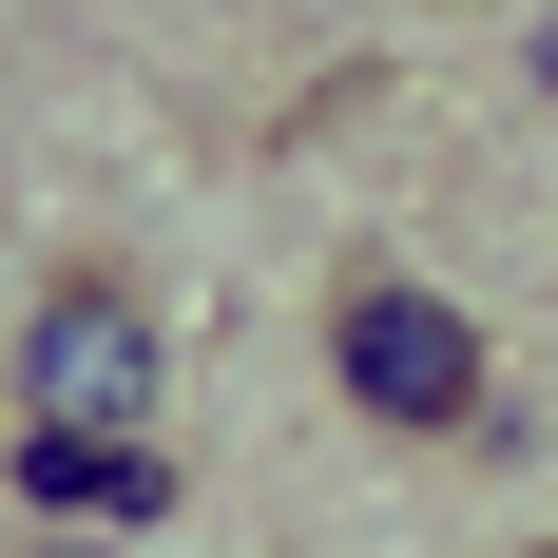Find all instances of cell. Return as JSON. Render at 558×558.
<instances>
[{"label": "cell", "instance_id": "4", "mask_svg": "<svg viewBox=\"0 0 558 558\" xmlns=\"http://www.w3.org/2000/svg\"><path fill=\"white\" fill-rule=\"evenodd\" d=\"M520 558H558V539H520Z\"/></svg>", "mask_w": 558, "mask_h": 558}, {"label": "cell", "instance_id": "2", "mask_svg": "<svg viewBox=\"0 0 558 558\" xmlns=\"http://www.w3.org/2000/svg\"><path fill=\"white\" fill-rule=\"evenodd\" d=\"M328 386H347V424H386V444H482L501 347L462 328L424 270H347L328 289Z\"/></svg>", "mask_w": 558, "mask_h": 558}, {"label": "cell", "instance_id": "1", "mask_svg": "<svg viewBox=\"0 0 558 558\" xmlns=\"http://www.w3.org/2000/svg\"><path fill=\"white\" fill-rule=\"evenodd\" d=\"M0 404H20V444H155V424H173V328H155V289L58 270L39 308H20V347H0Z\"/></svg>", "mask_w": 558, "mask_h": 558}, {"label": "cell", "instance_id": "3", "mask_svg": "<svg viewBox=\"0 0 558 558\" xmlns=\"http://www.w3.org/2000/svg\"><path fill=\"white\" fill-rule=\"evenodd\" d=\"M20 558H135V539H20Z\"/></svg>", "mask_w": 558, "mask_h": 558}]
</instances>
